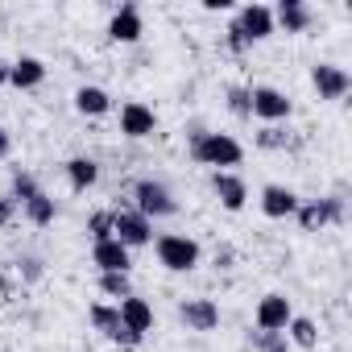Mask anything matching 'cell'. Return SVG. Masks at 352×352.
<instances>
[{"label":"cell","mask_w":352,"mask_h":352,"mask_svg":"<svg viewBox=\"0 0 352 352\" xmlns=\"http://www.w3.org/2000/svg\"><path fill=\"white\" fill-rule=\"evenodd\" d=\"M87 232H91V241H96V245L112 241V212H96V216L87 220Z\"/></svg>","instance_id":"cell-27"},{"label":"cell","mask_w":352,"mask_h":352,"mask_svg":"<svg viewBox=\"0 0 352 352\" xmlns=\"http://www.w3.org/2000/svg\"><path fill=\"white\" fill-rule=\"evenodd\" d=\"M191 157L199 166H216L220 170V166H241L245 149L228 133H191Z\"/></svg>","instance_id":"cell-1"},{"label":"cell","mask_w":352,"mask_h":352,"mask_svg":"<svg viewBox=\"0 0 352 352\" xmlns=\"http://www.w3.org/2000/svg\"><path fill=\"white\" fill-rule=\"evenodd\" d=\"M67 183H71V191L96 187V183H100V166H96V157H71V162H67Z\"/></svg>","instance_id":"cell-21"},{"label":"cell","mask_w":352,"mask_h":352,"mask_svg":"<svg viewBox=\"0 0 352 352\" xmlns=\"http://www.w3.org/2000/svg\"><path fill=\"white\" fill-rule=\"evenodd\" d=\"M228 112L249 116V87H228Z\"/></svg>","instance_id":"cell-29"},{"label":"cell","mask_w":352,"mask_h":352,"mask_svg":"<svg viewBox=\"0 0 352 352\" xmlns=\"http://www.w3.org/2000/svg\"><path fill=\"white\" fill-rule=\"evenodd\" d=\"M5 83H9V63L0 58V87H5Z\"/></svg>","instance_id":"cell-34"},{"label":"cell","mask_w":352,"mask_h":352,"mask_svg":"<svg viewBox=\"0 0 352 352\" xmlns=\"http://www.w3.org/2000/svg\"><path fill=\"white\" fill-rule=\"evenodd\" d=\"M133 212H141V216L153 224V220H162V216H174V212H179V204H174V195H170L166 183L141 179V183L133 187Z\"/></svg>","instance_id":"cell-3"},{"label":"cell","mask_w":352,"mask_h":352,"mask_svg":"<svg viewBox=\"0 0 352 352\" xmlns=\"http://www.w3.org/2000/svg\"><path fill=\"white\" fill-rule=\"evenodd\" d=\"M13 216H17V204H13V195H0V228H5V224H13Z\"/></svg>","instance_id":"cell-30"},{"label":"cell","mask_w":352,"mask_h":352,"mask_svg":"<svg viewBox=\"0 0 352 352\" xmlns=\"http://www.w3.org/2000/svg\"><path fill=\"white\" fill-rule=\"evenodd\" d=\"M21 265H25V278H38V274H42V261H38V257H25Z\"/></svg>","instance_id":"cell-32"},{"label":"cell","mask_w":352,"mask_h":352,"mask_svg":"<svg viewBox=\"0 0 352 352\" xmlns=\"http://www.w3.org/2000/svg\"><path fill=\"white\" fill-rule=\"evenodd\" d=\"M153 129H157V116H153L149 104H141V100L120 104V133H124V137L141 141V137H153Z\"/></svg>","instance_id":"cell-11"},{"label":"cell","mask_w":352,"mask_h":352,"mask_svg":"<svg viewBox=\"0 0 352 352\" xmlns=\"http://www.w3.org/2000/svg\"><path fill=\"white\" fill-rule=\"evenodd\" d=\"M294 348H302V352H311L315 344H319V327H315V319H307V315H290V323H286V331H282Z\"/></svg>","instance_id":"cell-22"},{"label":"cell","mask_w":352,"mask_h":352,"mask_svg":"<svg viewBox=\"0 0 352 352\" xmlns=\"http://www.w3.org/2000/svg\"><path fill=\"white\" fill-rule=\"evenodd\" d=\"M42 79H46V63H42V58L21 54L17 63H9V83H13L17 91H34V87H42Z\"/></svg>","instance_id":"cell-18"},{"label":"cell","mask_w":352,"mask_h":352,"mask_svg":"<svg viewBox=\"0 0 352 352\" xmlns=\"http://www.w3.org/2000/svg\"><path fill=\"white\" fill-rule=\"evenodd\" d=\"M236 30H241V38L253 46V42H265L278 25H274V9L270 5H245L241 13H236V21H232Z\"/></svg>","instance_id":"cell-7"},{"label":"cell","mask_w":352,"mask_h":352,"mask_svg":"<svg viewBox=\"0 0 352 352\" xmlns=\"http://www.w3.org/2000/svg\"><path fill=\"white\" fill-rule=\"evenodd\" d=\"M112 236L133 253V249H141V245L153 241V224H149L141 212H133V208H116V212H112Z\"/></svg>","instance_id":"cell-4"},{"label":"cell","mask_w":352,"mask_h":352,"mask_svg":"<svg viewBox=\"0 0 352 352\" xmlns=\"http://www.w3.org/2000/svg\"><path fill=\"white\" fill-rule=\"evenodd\" d=\"M75 108H79V116H104V112H112V96L96 83H83L75 91Z\"/></svg>","instance_id":"cell-20"},{"label":"cell","mask_w":352,"mask_h":352,"mask_svg":"<svg viewBox=\"0 0 352 352\" xmlns=\"http://www.w3.org/2000/svg\"><path fill=\"white\" fill-rule=\"evenodd\" d=\"M141 34H145L141 9H137V5H120V9L112 13V21H108V38H112V42H120V46H133Z\"/></svg>","instance_id":"cell-13"},{"label":"cell","mask_w":352,"mask_h":352,"mask_svg":"<svg viewBox=\"0 0 352 352\" xmlns=\"http://www.w3.org/2000/svg\"><path fill=\"white\" fill-rule=\"evenodd\" d=\"M290 298L286 294H265L261 302H257V331H286V323H290Z\"/></svg>","instance_id":"cell-14"},{"label":"cell","mask_w":352,"mask_h":352,"mask_svg":"<svg viewBox=\"0 0 352 352\" xmlns=\"http://www.w3.org/2000/svg\"><path fill=\"white\" fill-rule=\"evenodd\" d=\"M116 315H120V323H124L133 336H145V331L153 327V307H149L145 298H137V294L120 298V302H116Z\"/></svg>","instance_id":"cell-17"},{"label":"cell","mask_w":352,"mask_h":352,"mask_svg":"<svg viewBox=\"0 0 352 352\" xmlns=\"http://www.w3.org/2000/svg\"><path fill=\"white\" fill-rule=\"evenodd\" d=\"M179 319L191 331H216L220 327V307L212 298H183L179 302Z\"/></svg>","instance_id":"cell-12"},{"label":"cell","mask_w":352,"mask_h":352,"mask_svg":"<svg viewBox=\"0 0 352 352\" xmlns=\"http://www.w3.org/2000/svg\"><path fill=\"white\" fill-rule=\"evenodd\" d=\"M153 253H157V261H162L170 274H191V270L199 265V257H204V249H199L191 236H183V232H162V236L153 241Z\"/></svg>","instance_id":"cell-2"},{"label":"cell","mask_w":352,"mask_h":352,"mask_svg":"<svg viewBox=\"0 0 352 352\" xmlns=\"http://www.w3.org/2000/svg\"><path fill=\"white\" fill-rule=\"evenodd\" d=\"M228 50H232V54H245V50H249V42L241 38V30H236V25H228Z\"/></svg>","instance_id":"cell-31"},{"label":"cell","mask_w":352,"mask_h":352,"mask_svg":"<svg viewBox=\"0 0 352 352\" xmlns=\"http://www.w3.org/2000/svg\"><path fill=\"white\" fill-rule=\"evenodd\" d=\"M91 265H96L100 274H129L133 253L112 236V241H104V245H91Z\"/></svg>","instance_id":"cell-15"},{"label":"cell","mask_w":352,"mask_h":352,"mask_svg":"<svg viewBox=\"0 0 352 352\" xmlns=\"http://www.w3.org/2000/svg\"><path fill=\"white\" fill-rule=\"evenodd\" d=\"M294 220L302 224V232H319V228L344 220V204L340 199H311V204H298Z\"/></svg>","instance_id":"cell-8"},{"label":"cell","mask_w":352,"mask_h":352,"mask_svg":"<svg viewBox=\"0 0 352 352\" xmlns=\"http://www.w3.org/2000/svg\"><path fill=\"white\" fill-rule=\"evenodd\" d=\"M100 294L104 298H129L133 294V282H129V274H100Z\"/></svg>","instance_id":"cell-24"},{"label":"cell","mask_w":352,"mask_h":352,"mask_svg":"<svg viewBox=\"0 0 352 352\" xmlns=\"http://www.w3.org/2000/svg\"><path fill=\"white\" fill-rule=\"evenodd\" d=\"M311 83H315L319 100H344V96H348V87H352L348 71H344V67H336V63H315V67H311Z\"/></svg>","instance_id":"cell-10"},{"label":"cell","mask_w":352,"mask_h":352,"mask_svg":"<svg viewBox=\"0 0 352 352\" xmlns=\"http://www.w3.org/2000/svg\"><path fill=\"white\" fill-rule=\"evenodd\" d=\"M274 25H282L286 34H302L311 25V9L302 5V0H282V5L274 9Z\"/></svg>","instance_id":"cell-19"},{"label":"cell","mask_w":352,"mask_h":352,"mask_svg":"<svg viewBox=\"0 0 352 352\" xmlns=\"http://www.w3.org/2000/svg\"><path fill=\"white\" fill-rule=\"evenodd\" d=\"M87 319H91V327H96V331H104L112 344H124V348H137V344H141V336H133V331L120 323V315H116V302H91Z\"/></svg>","instance_id":"cell-6"},{"label":"cell","mask_w":352,"mask_h":352,"mask_svg":"<svg viewBox=\"0 0 352 352\" xmlns=\"http://www.w3.org/2000/svg\"><path fill=\"white\" fill-rule=\"evenodd\" d=\"M21 212H25V216H30V224H38V228L54 224V216H58V208H54V199H50L46 191H38L34 199H25V204H21Z\"/></svg>","instance_id":"cell-23"},{"label":"cell","mask_w":352,"mask_h":352,"mask_svg":"<svg viewBox=\"0 0 352 352\" xmlns=\"http://www.w3.org/2000/svg\"><path fill=\"white\" fill-rule=\"evenodd\" d=\"M212 191H216L224 212H245V204H249V187H245L241 174H232V170H216L212 174Z\"/></svg>","instance_id":"cell-9"},{"label":"cell","mask_w":352,"mask_h":352,"mask_svg":"<svg viewBox=\"0 0 352 352\" xmlns=\"http://www.w3.org/2000/svg\"><path fill=\"white\" fill-rule=\"evenodd\" d=\"M38 191H42V187H38L34 174H25V170H17V174H13V191H9V195H13V204H17V208H21L25 199H34Z\"/></svg>","instance_id":"cell-26"},{"label":"cell","mask_w":352,"mask_h":352,"mask_svg":"<svg viewBox=\"0 0 352 352\" xmlns=\"http://www.w3.org/2000/svg\"><path fill=\"white\" fill-rule=\"evenodd\" d=\"M290 112H294V104L278 87H249V116L278 124V120H290Z\"/></svg>","instance_id":"cell-5"},{"label":"cell","mask_w":352,"mask_h":352,"mask_svg":"<svg viewBox=\"0 0 352 352\" xmlns=\"http://www.w3.org/2000/svg\"><path fill=\"white\" fill-rule=\"evenodd\" d=\"M249 344H253L257 352H290V340H286L282 331H253Z\"/></svg>","instance_id":"cell-25"},{"label":"cell","mask_w":352,"mask_h":352,"mask_svg":"<svg viewBox=\"0 0 352 352\" xmlns=\"http://www.w3.org/2000/svg\"><path fill=\"white\" fill-rule=\"evenodd\" d=\"M9 153H13V137L0 129V157H9Z\"/></svg>","instance_id":"cell-33"},{"label":"cell","mask_w":352,"mask_h":352,"mask_svg":"<svg viewBox=\"0 0 352 352\" xmlns=\"http://www.w3.org/2000/svg\"><path fill=\"white\" fill-rule=\"evenodd\" d=\"M257 145H261V149H286V145H290V133H282L278 124H270V129L257 133Z\"/></svg>","instance_id":"cell-28"},{"label":"cell","mask_w":352,"mask_h":352,"mask_svg":"<svg viewBox=\"0 0 352 352\" xmlns=\"http://www.w3.org/2000/svg\"><path fill=\"white\" fill-rule=\"evenodd\" d=\"M298 195L290 191V187H278V183H270L265 191H261V212L270 216V220H290L294 212H298Z\"/></svg>","instance_id":"cell-16"}]
</instances>
